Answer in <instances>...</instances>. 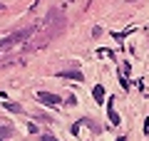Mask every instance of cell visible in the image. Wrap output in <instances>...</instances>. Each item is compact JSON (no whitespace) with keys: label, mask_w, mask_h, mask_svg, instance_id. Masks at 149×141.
I'll list each match as a JSON object with an SVG mask.
<instances>
[{"label":"cell","mask_w":149,"mask_h":141,"mask_svg":"<svg viewBox=\"0 0 149 141\" xmlns=\"http://www.w3.org/2000/svg\"><path fill=\"white\" fill-rule=\"evenodd\" d=\"M37 102H42L45 106H57L60 104V97L52 94V92H40V94H37Z\"/></svg>","instance_id":"cell-1"},{"label":"cell","mask_w":149,"mask_h":141,"mask_svg":"<svg viewBox=\"0 0 149 141\" xmlns=\"http://www.w3.org/2000/svg\"><path fill=\"white\" fill-rule=\"evenodd\" d=\"M92 97H95L97 104H104V87H102V84H97V87L92 89Z\"/></svg>","instance_id":"cell-2"},{"label":"cell","mask_w":149,"mask_h":141,"mask_svg":"<svg viewBox=\"0 0 149 141\" xmlns=\"http://www.w3.org/2000/svg\"><path fill=\"white\" fill-rule=\"evenodd\" d=\"M60 77H67V79H74V82H82V72L80 69H70V72H60Z\"/></svg>","instance_id":"cell-3"},{"label":"cell","mask_w":149,"mask_h":141,"mask_svg":"<svg viewBox=\"0 0 149 141\" xmlns=\"http://www.w3.org/2000/svg\"><path fill=\"white\" fill-rule=\"evenodd\" d=\"M107 114H109L112 124H119V116H117V111H114V106H112V104H109V109H107Z\"/></svg>","instance_id":"cell-4"},{"label":"cell","mask_w":149,"mask_h":141,"mask_svg":"<svg viewBox=\"0 0 149 141\" xmlns=\"http://www.w3.org/2000/svg\"><path fill=\"white\" fill-rule=\"evenodd\" d=\"M5 109H8V111H22V106L15 104V102H5Z\"/></svg>","instance_id":"cell-5"},{"label":"cell","mask_w":149,"mask_h":141,"mask_svg":"<svg viewBox=\"0 0 149 141\" xmlns=\"http://www.w3.org/2000/svg\"><path fill=\"white\" fill-rule=\"evenodd\" d=\"M0 136H3V139L13 136V129H10V126H0Z\"/></svg>","instance_id":"cell-6"},{"label":"cell","mask_w":149,"mask_h":141,"mask_svg":"<svg viewBox=\"0 0 149 141\" xmlns=\"http://www.w3.org/2000/svg\"><path fill=\"white\" fill-rule=\"evenodd\" d=\"M42 141H57V139H55L52 134H45V136H42Z\"/></svg>","instance_id":"cell-7"},{"label":"cell","mask_w":149,"mask_h":141,"mask_svg":"<svg viewBox=\"0 0 149 141\" xmlns=\"http://www.w3.org/2000/svg\"><path fill=\"white\" fill-rule=\"evenodd\" d=\"M144 134H149V116H147V121H144Z\"/></svg>","instance_id":"cell-8"},{"label":"cell","mask_w":149,"mask_h":141,"mask_svg":"<svg viewBox=\"0 0 149 141\" xmlns=\"http://www.w3.org/2000/svg\"><path fill=\"white\" fill-rule=\"evenodd\" d=\"M117 141H127V139H124V136H119V139H117Z\"/></svg>","instance_id":"cell-9"},{"label":"cell","mask_w":149,"mask_h":141,"mask_svg":"<svg viewBox=\"0 0 149 141\" xmlns=\"http://www.w3.org/2000/svg\"><path fill=\"white\" fill-rule=\"evenodd\" d=\"M127 3H137V0H127Z\"/></svg>","instance_id":"cell-10"},{"label":"cell","mask_w":149,"mask_h":141,"mask_svg":"<svg viewBox=\"0 0 149 141\" xmlns=\"http://www.w3.org/2000/svg\"><path fill=\"white\" fill-rule=\"evenodd\" d=\"M0 10H3V3H0Z\"/></svg>","instance_id":"cell-11"}]
</instances>
